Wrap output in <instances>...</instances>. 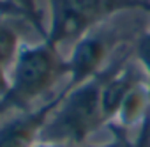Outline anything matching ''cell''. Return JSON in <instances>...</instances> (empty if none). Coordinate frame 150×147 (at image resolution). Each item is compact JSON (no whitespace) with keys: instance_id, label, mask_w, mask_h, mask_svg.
Wrapping results in <instances>:
<instances>
[{"instance_id":"obj_1","label":"cell","mask_w":150,"mask_h":147,"mask_svg":"<svg viewBox=\"0 0 150 147\" xmlns=\"http://www.w3.org/2000/svg\"><path fill=\"white\" fill-rule=\"evenodd\" d=\"M64 78H69V64L58 46L48 39L35 44L23 43L11 71L7 92L0 98V119L11 112H27L48 96Z\"/></svg>"},{"instance_id":"obj_2","label":"cell","mask_w":150,"mask_h":147,"mask_svg":"<svg viewBox=\"0 0 150 147\" xmlns=\"http://www.w3.org/2000/svg\"><path fill=\"white\" fill-rule=\"evenodd\" d=\"M106 69L76 87H64L62 98L46 121L39 142L80 147L87 143L96 131L108 126L103 108V82Z\"/></svg>"},{"instance_id":"obj_3","label":"cell","mask_w":150,"mask_h":147,"mask_svg":"<svg viewBox=\"0 0 150 147\" xmlns=\"http://www.w3.org/2000/svg\"><path fill=\"white\" fill-rule=\"evenodd\" d=\"M50 27L46 37L60 46L78 41L87 32L101 27L108 18L125 11H143L150 16V0H46Z\"/></svg>"},{"instance_id":"obj_4","label":"cell","mask_w":150,"mask_h":147,"mask_svg":"<svg viewBox=\"0 0 150 147\" xmlns=\"http://www.w3.org/2000/svg\"><path fill=\"white\" fill-rule=\"evenodd\" d=\"M117 41L111 34L99 32V27L74 41V46L67 57L69 82L67 87H76L101 73L111 64V53Z\"/></svg>"},{"instance_id":"obj_5","label":"cell","mask_w":150,"mask_h":147,"mask_svg":"<svg viewBox=\"0 0 150 147\" xmlns=\"http://www.w3.org/2000/svg\"><path fill=\"white\" fill-rule=\"evenodd\" d=\"M62 92H57L42 105L27 110V112H14L11 119L0 122V147H32L41 140L42 128L50 119L51 112L58 105Z\"/></svg>"},{"instance_id":"obj_6","label":"cell","mask_w":150,"mask_h":147,"mask_svg":"<svg viewBox=\"0 0 150 147\" xmlns=\"http://www.w3.org/2000/svg\"><path fill=\"white\" fill-rule=\"evenodd\" d=\"M21 46L23 41L20 39L18 30L11 23V18L0 14V64L11 69Z\"/></svg>"},{"instance_id":"obj_7","label":"cell","mask_w":150,"mask_h":147,"mask_svg":"<svg viewBox=\"0 0 150 147\" xmlns=\"http://www.w3.org/2000/svg\"><path fill=\"white\" fill-rule=\"evenodd\" d=\"M11 2L21 11L23 20L30 21L34 25V29L37 30V34L41 36V39H44L46 37V27H44L42 16H41V9L37 6V0H11Z\"/></svg>"},{"instance_id":"obj_8","label":"cell","mask_w":150,"mask_h":147,"mask_svg":"<svg viewBox=\"0 0 150 147\" xmlns=\"http://www.w3.org/2000/svg\"><path fill=\"white\" fill-rule=\"evenodd\" d=\"M134 59L145 73V82H146V89L150 94V29L139 37L134 48Z\"/></svg>"},{"instance_id":"obj_9","label":"cell","mask_w":150,"mask_h":147,"mask_svg":"<svg viewBox=\"0 0 150 147\" xmlns=\"http://www.w3.org/2000/svg\"><path fill=\"white\" fill-rule=\"evenodd\" d=\"M110 129H111V140L103 142V143H83L80 147H134V142L129 138L127 133L117 128H110Z\"/></svg>"},{"instance_id":"obj_10","label":"cell","mask_w":150,"mask_h":147,"mask_svg":"<svg viewBox=\"0 0 150 147\" xmlns=\"http://www.w3.org/2000/svg\"><path fill=\"white\" fill-rule=\"evenodd\" d=\"M9 67H6L4 64H0V98L7 92L9 87Z\"/></svg>"},{"instance_id":"obj_11","label":"cell","mask_w":150,"mask_h":147,"mask_svg":"<svg viewBox=\"0 0 150 147\" xmlns=\"http://www.w3.org/2000/svg\"><path fill=\"white\" fill-rule=\"evenodd\" d=\"M32 147H67V145H60V143H50V142H37Z\"/></svg>"}]
</instances>
